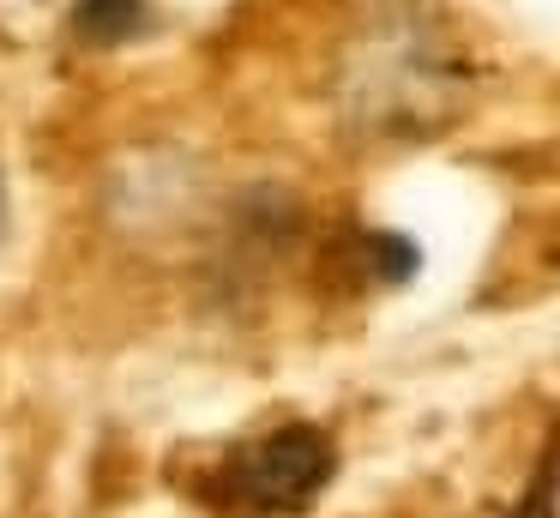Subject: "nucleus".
Wrapping results in <instances>:
<instances>
[{
    "label": "nucleus",
    "mask_w": 560,
    "mask_h": 518,
    "mask_svg": "<svg viewBox=\"0 0 560 518\" xmlns=\"http://www.w3.org/2000/svg\"><path fill=\"white\" fill-rule=\"evenodd\" d=\"M506 518H555V470H548V458L536 464V476H530V488H524V500L512 506Z\"/></svg>",
    "instance_id": "nucleus-5"
},
{
    "label": "nucleus",
    "mask_w": 560,
    "mask_h": 518,
    "mask_svg": "<svg viewBox=\"0 0 560 518\" xmlns=\"http://www.w3.org/2000/svg\"><path fill=\"white\" fill-rule=\"evenodd\" d=\"M151 24L145 0H79L73 7V36L91 48H115L127 36H139Z\"/></svg>",
    "instance_id": "nucleus-3"
},
{
    "label": "nucleus",
    "mask_w": 560,
    "mask_h": 518,
    "mask_svg": "<svg viewBox=\"0 0 560 518\" xmlns=\"http://www.w3.org/2000/svg\"><path fill=\"white\" fill-rule=\"evenodd\" d=\"M338 476V446L314 422H290L278 434L235 446L223 464V494L259 518H295L319 500Z\"/></svg>",
    "instance_id": "nucleus-2"
},
{
    "label": "nucleus",
    "mask_w": 560,
    "mask_h": 518,
    "mask_svg": "<svg viewBox=\"0 0 560 518\" xmlns=\"http://www.w3.org/2000/svg\"><path fill=\"white\" fill-rule=\"evenodd\" d=\"M0 223H7V187H0Z\"/></svg>",
    "instance_id": "nucleus-6"
},
{
    "label": "nucleus",
    "mask_w": 560,
    "mask_h": 518,
    "mask_svg": "<svg viewBox=\"0 0 560 518\" xmlns=\"http://www.w3.org/2000/svg\"><path fill=\"white\" fill-rule=\"evenodd\" d=\"M338 103L362 139H428L464 103V48L428 0H380L343 43Z\"/></svg>",
    "instance_id": "nucleus-1"
},
{
    "label": "nucleus",
    "mask_w": 560,
    "mask_h": 518,
    "mask_svg": "<svg viewBox=\"0 0 560 518\" xmlns=\"http://www.w3.org/2000/svg\"><path fill=\"white\" fill-rule=\"evenodd\" d=\"M362 265L374 272V284L392 289V284H404V277H416L422 253H416L398 229H368V235H362Z\"/></svg>",
    "instance_id": "nucleus-4"
}]
</instances>
